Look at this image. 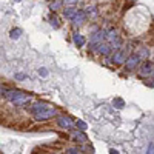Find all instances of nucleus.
Masks as SVG:
<instances>
[{
	"label": "nucleus",
	"instance_id": "1",
	"mask_svg": "<svg viewBox=\"0 0 154 154\" xmlns=\"http://www.w3.org/2000/svg\"><path fill=\"white\" fill-rule=\"evenodd\" d=\"M19 32H20L19 29H12V31H11V37L12 39H17L19 37Z\"/></svg>",
	"mask_w": 154,
	"mask_h": 154
},
{
	"label": "nucleus",
	"instance_id": "2",
	"mask_svg": "<svg viewBox=\"0 0 154 154\" xmlns=\"http://www.w3.org/2000/svg\"><path fill=\"white\" fill-rule=\"evenodd\" d=\"M111 154H117V151H114V150H111Z\"/></svg>",
	"mask_w": 154,
	"mask_h": 154
}]
</instances>
